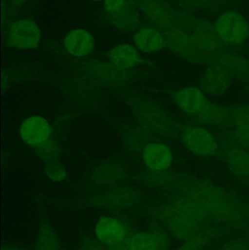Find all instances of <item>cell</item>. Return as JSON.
Returning a JSON list of instances; mask_svg holds the SVG:
<instances>
[{"mask_svg":"<svg viewBox=\"0 0 249 250\" xmlns=\"http://www.w3.org/2000/svg\"><path fill=\"white\" fill-rule=\"evenodd\" d=\"M181 194L194 204L208 221L237 228L247 226V211L238 200L215 184L203 180L187 182Z\"/></svg>","mask_w":249,"mask_h":250,"instance_id":"cell-1","label":"cell"},{"mask_svg":"<svg viewBox=\"0 0 249 250\" xmlns=\"http://www.w3.org/2000/svg\"><path fill=\"white\" fill-rule=\"evenodd\" d=\"M158 217L168 233L183 242L201 231L208 221L183 194L161 208Z\"/></svg>","mask_w":249,"mask_h":250,"instance_id":"cell-2","label":"cell"},{"mask_svg":"<svg viewBox=\"0 0 249 250\" xmlns=\"http://www.w3.org/2000/svg\"><path fill=\"white\" fill-rule=\"evenodd\" d=\"M215 31L225 46L240 48L249 41V21L241 12L227 10L213 22Z\"/></svg>","mask_w":249,"mask_h":250,"instance_id":"cell-3","label":"cell"},{"mask_svg":"<svg viewBox=\"0 0 249 250\" xmlns=\"http://www.w3.org/2000/svg\"><path fill=\"white\" fill-rule=\"evenodd\" d=\"M181 141L189 152L197 157L212 158L216 157L220 151V145L216 135L204 125L184 126L181 129Z\"/></svg>","mask_w":249,"mask_h":250,"instance_id":"cell-4","label":"cell"},{"mask_svg":"<svg viewBox=\"0 0 249 250\" xmlns=\"http://www.w3.org/2000/svg\"><path fill=\"white\" fill-rule=\"evenodd\" d=\"M164 34L166 38L167 48L183 61L191 64L207 62L186 25L185 15H183L182 21L178 26Z\"/></svg>","mask_w":249,"mask_h":250,"instance_id":"cell-5","label":"cell"},{"mask_svg":"<svg viewBox=\"0 0 249 250\" xmlns=\"http://www.w3.org/2000/svg\"><path fill=\"white\" fill-rule=\"evenodd\" d=\"M42 31L39 23L32 18L23 17L12 22L7 28V45L19 51H31L40 45Z\"/></svg>","mask_w":249,"mask_h":250,"instance_id":"cell-6","label":"cell"},{"mask_svg":"<svg viewBox=\"0 0 249 250\" xmlns=\"http://www.w3.org/2000/svg\"><path fill=\"white\" fill-rule=\"evenodd\" d=\"M186 25L190 29L197 48L207 61L213 60L225 46L216 35L213 23L200 18L185 16Z\"/></svg>","mask_w":249,"mask_h":250,"instance_id":"cell-7","label":"cell"},{"mask_svg":"<svg viewBox=\"0 0 249 250\" xmlns=\"http://www.w3.org/2000/svg\"><path fill=\"white\" fill-rule=\"evenodd\" d=\"M172 100L182 114L197 120L212 101L199 86L186 85L175 91Z\"/></svg>","mask_w":249,"mask_h":250,"instance_id":"cell-8","label":"cell"},{"mask_svg":"<svg viewBox=\"0 0 249 250\" xmlns=\"http://www.w3.org/2000/svg\"><path fill=\"white\" fill-rule=\"evenodd\" d=\"M232 79L223 67L211 62L200 73L198 86L209 98L219 99L231 90Z\"/></svg>","mask_w":249,"mask_h":250,"instance_id":"cell-9","label":"cell"},{"mask_svg":"<svg viewBox=\"0 0 249 250\" xmlns=\"http://www.w3.org/2000/svg\"><path fill=\"white\" fill-rule=\"evenodd\" d=\"M140 8L152 25L163 33L176 27L182 21L183 15L165 0H142Z\"/></svg>","mask_w":249,"mask_h":250,"instance_id":"cell-10","label":"cell"},{"mask_svg":"<svg viewBox=\"0 0 249 250\" xmlns=\"http://www.w3.org/2000/svg\"><path fill=\"white\" fill-rule=\"evenodd\" d=\"M95 233L98 242L105 248H117L127 239V228L121 220L114 217L105 216L99 218L95 226Z\"/></svg>","mask_w":249,"mask_h":250,"instance_id":"cell-11","label":"cell"},{"mask_svg":"<svg viewBox=\"0 0 249 250\" xmlns=\"http://www.w3.org/2000/svg\"><path fill=\"white\" fill-rule=\"evenodd\" d=\"M96 38L87 28L76 27L70 29L63 38V46L70 55L84 57L90 55L96 48Z\"/></svg>","mask_w":249,"mask_h":250,"instance_id":"cell-12","label":"cell"},{"mask_svg":"<svg viewBox=\"0 0 249 250\" xmlns=\"http://www.w3.org/2000/svg\"><path fill=\"white\" fill-rule=\"evenodd\" d=\"M133 44L139 52L155 54L167 48L165 34L153 25L140 26L133 32Z\"/></svg>","mask_w":249,"mask_h":250,"instance_id":"cell-13","label":"cell"},{"mask_svg":"<svg viewBox=\"0 0 249 250\" xmlns=\"http://www.w3.org/2000/svg\"><path fill=\"white\" fill-rule=\"evenodd\" d=\"M19 133L22 141L34 147H39L51 139L52 129L49 123L39 116H31L21 123Z\"/></svg>","mask_w":249,"mask_h":250,"instance_id":"cell-14","label":"cell"},{"mask_svg":"<svg viewBox=\"0 0 249 250\" xmlns=\"http://www.w3.org/2000/svg\"><path fill=\"white\" fill-rule=\"evenodd\" d=\"M143 159L149 170L165 172L172 167L174 154L171 147L164 143H149L143 149Z\"/></svg>","mask_w":249,"mask_h":250,"instance_id":"cell-15","label":"cell"},{"mask_svg":"<svg viewBox=\"0 0 249 250\" xmlns=\"http://www.w3.org/2000/svg\"><path fill=\"white\" fill-rule=\"evenodd\" d=\"M222 159L225 167L233 176L249 179V150L232 144L225 148Z\"/></svg>","mask_w":249,"mask_h":250,"instance_id":"cell-16","label":"cell"},{"mask_svg":"<svg viewBox=\"0 0 249 250\" xmlns=\"http://www.w3.org/2000/svg\"><path fill=\"white\" fill-rule=\"evenodd\" d=\"M212 62L223 67L232 77L245 79L249 76L248 57L234 51H222Z\"/></svg>","mask_w":249,"mask_h":250,"instance_id":"cell-17","label":"cell"},{"mask_svg":"<svg viewBox=\"0 0 249 250\" xmlns=\"http://www.w3.org/2000/svg\"><path fill=\"white\" fill-rule=\"evenodd\" d=\"M108 60L111 64L121 70H128L140 62V54L133 44L120 42L108 51Z\"/></svg>","mask_w":249,"mask_h":250,"instance_id":"cell-18","label":"cell"},{"mask_svg":"<svg viewBox=\"0 0 249 250\" xmlns=\"http://www.w3.org/2000/svg\"><path fill=\"white\" fill-rule=\"evenodd\" d=\"M106 14L110 25L118 32H134L140 26L141 14L140 10L129 1L120 11L113 14Z\"/></svg>","mask_w":249,"mask_h":250,"instance_id":"cell-19","label":"cell"},{"mask_svg":"<svg viewBox=\"0 0 249 250\" xmlns=\"http://www.w3.org/2000/svg\"><path fill=\"white\" fill-rule=\"evenodd\" d=\"M230 108L211 101L197 121L206 126H220L230 123Z\"/></svg>","mask_w":249,"mask_h":250,"instance_id":"cell-20","label":"cell"},{"mask_svg":"<svg viewBox=\"0 0 249 250\" xmlns=\"http://www.w3.org/2000/svg\"><path fill=\"white\" fill-rule=\"evenodd\" d=\"M60 248L61 244L57 232L50 225H42L35 239V250H60Z\"/></svg>","mask_w":249,"mask_h":250,"instance_id":"cell-21","label":"cell"},{"mask_svg":"<svg viewBox=\"0 0 249 250\" xmlns=\"http://www.w3.org/2000/svg\"><path fill=\"white\" fill-rule=\"evenodd\" d=\"M216 234L214 229L206 227L197 234L184 241L182 245L175 250H203L210 245Z\"/></svg>","mask_w":249,"mask_h":250,"instance_id":"cell-22","label":"cell"},{"mask_svg":"<svg viewBox=\"0 0 249 250\" xmlns=\"http://www.w3.org/2000/svg\"><path fill=\"white\" fill-rule=\"evenodd\" d=\"M102 201L103 205L108 208H125L133 205L135 202V197L130 191L122 189L108 194Z\"/></svg>","mask_w":249,"mask_h":250,"instance_id":"cell-23","label":"cell"},{"mask_svg":"<svg viewBox=\"0 0 249 250\" xmlns=\"http://www.w3.org/2000/svg\"><path fill=\"white\" fill-rule=\"evenodd\" d=\"M127 250H158L156 239L150 231L139 232L127 241Z\"/></svg>","mask_w":249,"mask_h":250,"instance_id":"cell-24","label":"cell"},{"mask_svg":"<svg viewBox=\"0 0 249 250\" xmlns=\"http://www.w3.org/2000/svg\"><path fill=\"white\" fill-rule=\"evenodd\" d=\"M43 172L48 179L55 182H62L67 176V169L62 163L57 160L45 163Z\"/></svg>","mask_w":249,"mask_h":250,"instance_id":"cell-25","label":"cell"},{"mask_svg":"<svg viewBox=\"0 0 249 250\" xmlns=\"http://www.w3.org/2000/svg\"><path fill=\"white\" fill-rule=\"evenodd\" d=\"M96 173V179L99 182L106 185L118 180L119 179L121 170L116 165L105 164L99 167Z\"/></svg>","mask_w":249,"mask_h":250,"instance_id":"cell-26","label":"cell"},{"mask_svg":"<svg viewBox=\"0 0 249 250\" xmlns=\"http://www.w3.org/2000/svg\"><path fill=\"white\" fill-rule=\"evenodd\" d=\"M230 123L232 126L249 125V104H241L230 109Z\"/></svg>","mask_w":249,"mask_h":250,"instance_id":"cell-27","label":"cell"},{"mask_svg":"<svg viewBox=\"0 0 249 250\" xmlns=\"http://www.w3.org/2000/svg\"><path fill=\"white\" fill-rule=\"evenodd\" d=\"M38 148V155L46 163L57 160L61 152L59 144L52 139L48 140V142Z\"/></svg>","mask_w":249,"mask_h":250,"instance_id":"cell-28","label":"cell"},{"mask_svg":"<svg viewBox=\"0 0 249 250\" xmlns=\"http://www.w3.org/2000/svg\"><path fill=\"white\" fill-rule=\"evenodd\" d=\"M230 138L232 144L249 150V125L232 126Z\"/></svg>","mask_w":249,"mask_h":250,"instance_id":"cell-29","label":"cell"},{"mask_svg":"<svg viewBox=\"0 0 249 250\" xmlns=\"http://www.w3.org/2000/svg\"><path fill=\"white\" fill-rule=\"evenodd\" d=\"M151 233L154 236L157 244L158 250H169L170 238L168 230L159 225H154L151 228Z\"/></svg>","mask_w":249,"mask_h":250,"instance_id":"cell-30","label":"cell"},{"mask_svg":"<svg viewBox=\"0 0 249 250\" xmlns=\"http://www.w3.org/2000/svg\"><path fill=\"white\" fill-rule=\"evenodd\" d=\"M218 250H249V242L244 238H237L227 242Z\"/></svg>","mask_w":249,"mask_h":250,"instance_id":"cell-31","label":"cell"},{"mask_svg":"<svg viewBox=\"0 0 249 250\" xmlns=\"http://www.w3.org/2000/svg\"><path fill=\"white\" fill-rule=\"evenodd\" d=\"M128 0H104V10L108 14H113L122 10Z\"/></svg>","mask_w":249,"mask_h":250,"instance_id":"cell-32","label":"cell"},{"mask_svg":"<svg viewBox=\"0 0 249 250\" xmlns=\"http://www.w3.org/2000/svg\"><path fill=\"white\" fill-rule=\"evenodd\" d=\"M181 1H184V3H189V4H190V5H192V4H196V5H199L200 3V4L203 5V4H204L205 1H206V0H181Z\"/></svg>","mask_w":249,"mask_h":250,"instance_id":"cell-33","label":"cell"},{"mask_svg":"<svg viewBox=\"0 0 249 250\" xmlns=\"http://www.w3.org/2000/svg\"><path fill=\"white\" fill-rule=\"evenodd\" d=\"M13 3H14L15 5L16 6H21L22 4H24L25 1L26 0H13Z\"/></svg>","mask_w":249,"mask_h":250,"instance_id":"cell-34","label":"cell"},{"mask_svg":"<svg viewBox=\"0 0 249 250\" xmlns=\"http://www.w3.org/2000/svg\"><path fill=\"white\" fill-rule=\"evenodd\" d=\"M2 250H22L19 249V248H16V247L5 246L2 248Z\"/></svg>","mask_w":249,"mask_h":250,"instance_id":"cell-35","label":"cell"},{"mask_svg":"<svg viewBox=\"0 0 249 250\" xmlns=\"http://www.w3.org/2000/svg\"><path fill=\"white\" fill-rule=\"evenodd\" d=\"M89 1H92V2H94V3H98V2H103L104 0H89Z\"/></svg>","mask_w":249,"mask_h":250,"instance_id":"cell-36","label":"cell"},{"mask_svg":"<svg viewBox=\"0 0 249 250\" xmlns=\"http://www.w3.org/2000/svg\"><path fill=\"white\" fill-rule=\"evenodd\" d=\"M248 60H249V57H248Z\"/></svg>","mask_w":249,"mask_h":250,"instance_id":"cell-37","label":"cell"}]
</instances>
